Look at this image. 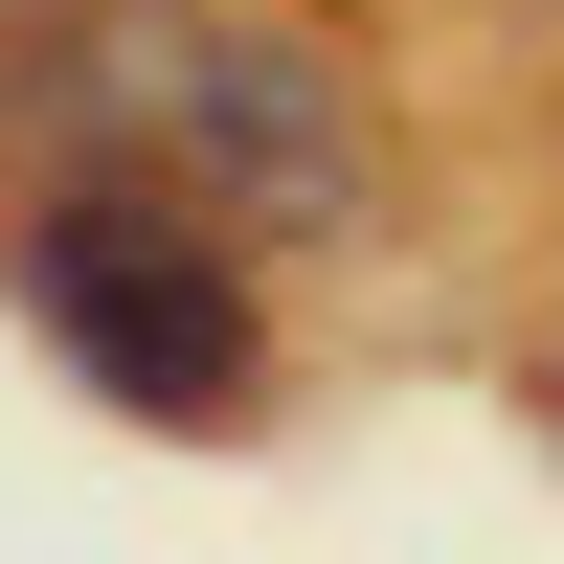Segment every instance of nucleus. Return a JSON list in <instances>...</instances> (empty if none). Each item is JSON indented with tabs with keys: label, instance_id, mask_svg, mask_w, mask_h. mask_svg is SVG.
Instances as JSON below:
<instances>
[{
	"label": "nucleus",
	"instance_id": "obj_1",
	"mask_svg": "<svg viewBox=\"0 0 564 564\" xmlns=\"http://www.w3.org/2000/svg\"><path fill=\"white\" fill-rule=\"evenodd\" d=\"M45 113H68V159L204 204L226 249H361V226H406L384 204V113H361V68L294 0H90L45 45Z\"/></svg>",
	"mask_w": 564,
	"mask_h": 564
},
{
	"label": "nucleus",
	"instance_id": "obj_2",
	"mask_svg": "<svg viewBox=\"0 0 564 564\" xmlns=\"http://www.w3.org/2000/svg\"><path fill=\"white\" fill-rule=\"evenodd\" d=\"M0 271H23V316L68 339V384L135 406V430H249V406H271V294H249V249H226L204 204H159V181L68 159Z\"/></svg>",
	"mask_w": 564,
	"mask_h": 564
},
{
	"label": "nucleus",
	"instance_id": "obj_3",
	"mask_svg": "<svg viewBox=\"0 0 564 564\" xmlns=\"http://www.w3.org/2000/svg\"><path fill=\"white\" fill-rule=\"evenodd\" d=\"M542 406H564V384H542Z\"/></svg>",
	"mask_w": 564,
	"mask_h": 564
}]
</instances>
